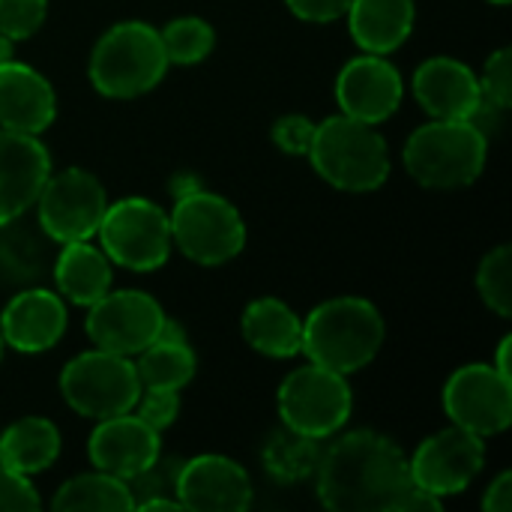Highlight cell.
Instances as JSON below:
<instances>
[{"label": "cell", "instance_id": "cell-11", "mask_svg": "<svg viewBox=\"0 0 512 512\" xmlns=\"http://www.w3.org/2000/svg\"><path fill=\"white\" fill-rule=\"evenodd\" d=\"M444 411L453 426L480 438L501 435L512 423V378L489 363H468L447 378Z\"/></svg>", "mask_w": 512, "mask_h": 512}, {"label": "cell", "instance_id": "cell-19", "mask_svg": "<svg viewBox=\"0 0 512 512\" xmlns=\"http://www.w3.org/2000/svg\"><path fill=\"white\" fill-rule=\"evenodd\" d=\"M414 99L432 120H471L483 90L471 66L456 57H429L414 72Z\"/></svg>", "mask_w": 512, "mask_h": 512}, {"label": "cell", "instance_id": "cell-37", "mask_svg": "<svg viewBox=\"0 0 512 512\" xmlns=\"http://www.w3.org/2000/svg\"><path fill=\"white\" fill-rule=\"evenodd\" d=\"M288 9L303 18V21H312V24H327V21H336L348 12L351 0H285Z\"/></svg>", "mask_w": 512, "mask_h": 512}, {"label": "cell", "instance_id": "cell-32", "mask_svg": "<svg viewBox=\"0 0 512 512\" xmlns=\"http://www.w3.org/2000/svg\"><path fill=\"white\" fill-rule=\"evenodd\" d=\"M48 12V0H0V33L12 42L30 39Z\"/></svg>", "mask_w": 512, "mask_h": 512}, {"label": "cell", "instance_id": "cell-40", "mask_svg": "<svg viewBox=\"0 0 512 512\" xmlns=\"http://www.w3.org/2000/svg\"><path fill=\"white\" fill-rule=\"evenodd\" d=\"M510 345H512V336H504V339H501V345H498V360H495V369H498L501 375H507V378H512Z\"/></svg>", "mask_w": 512, "mask_h": 512}, {"label": "cell", "instance_id": "cell-31", "mask_svg": "<svg viewBox=\"0 0 512 512\" xmlns=\"http://www.w3.org/2000/svg\"><path fill=\"white\" fill-rule=\"evenodd\" d=\"M180 468H183V459H174V456H156L144 471H138L135 477L126 480L129 486V495L135 501V510L147 501H177V477H180Z\"/></svg>", "mask_w": 512, "mask_h": 512}, {"label": "cell", "instance_id": "cell-6", "mask_svg": "<svg viewBox=\"0 0 512 512\" xmlns=\"http://www.w3.org/2000/svg\"><path fill=\"white\" fill-rule=\"evenodd\" d=\"M171 222V243L177 249L201 264V267H219L237 258L246 246V225L240 210L204 186L174 198V210L168 216Z\"/></svg>", "mask_w": 512, "mask_h": 512}, {"label": "cell", "instance_id": "cell-35", "mask_svg": "<svg viewBox=\"0 0 512 512\" xmlns=\"http://www.w3.org/2000/svg\"><path fill=\"white\" fill-rule=\"evenodd\" d=\"M273 144L288 153V156H306L312 135H315V123L306 114H285L273 123Z\"/></svg>", "mask_w": 512, "mask_h": 512}, {"label": "cell", "instance_id": "cell-38", "mask_svg": "<svg viewBox=\"0 0 512 512\" xmlns=\"http://www.w3.org/2000/svg\"><path fill=\"white\" fill-rule=\"evenodd\" d=\"M483 510L486 512H510L512 510V474L504 471L492 480V486L483 495Z\"/></svg>", "mask_w": 512, "mask_h": 512}, {"label": "cell", "instance_id": "cell-17", "mask_svg": "<svg viewBox=\"0 0 512 512\" xmlns=\"http://www.w3.org/2000/svg\"><path fill=\"white\" fill-rule=\"evenodd\" d=\"M63 333H66V306L48 288L27 285L0 312V336L18 354L51 351Z\"/></svg>", "mask_w": 512, "mask_h": 512}, {"label": "cell", "instance_id": "cell-29", "mask_svg": "<svg viewBox=\"0 0 512 512\" xmlns=\"http://www.w3.org/2000/svg\"><path fill=\"white\" fill-rule=\"evenodd\" d=\"M159 39H162L168 63H177V66H195V63L207 60L213 45H216L213 27L204 18H195V15L168 21L159 30Z\"/></svg>", "mask_w": 512, "mask_h": 512}, {"label": "cell", "instance_id": "cell-34", "mask_svg": "<svg viewBox=\"0 0 512 512\" xmlns=\"http://www.w3.org/2000/svg\"><path fill=\"white\" fill-rule=\"evenodd\" d=\"M135 408V417H141L150 429L165 432L180 414V396L174 390H141Z\"/></svg>", "mask_w": 512, "mask_h": 512}, {"label": "cell", "instance_id": "cell-26", "mask_svg": "<svg viewBox=\"0 0 512 512\" xmlns=\"http://www.w3.org/2000/svg\"><path fill=\"white\" fill-rule=\"evenodd\" d=\"M135 372L141 381V390H174L180 393L198 372V357L189 348V342H171L156 339L141 354H135Z\"/></svg>", "mask_w": 512, "mask_h": 512}, {"label": "cell", "instance_id": "cell-36", "mask_svg": "<svg viewBox=\"0 0 512 512\" xmlns=\"http://www.w3.org/2000/svg\"><path fill=\"white\" fill-rule=\"evenodd\" d=\"M39 510V495L30 480L6 465H0V512Z\"/></svg>", "mask_w": 512, "mask_h": 512}, {"label": "cell", "instance_id": "cell-1", "mask_svg": "<svg viewBox=\"0 0 512 512\" xmlns=\"http://www.w3.org/2000/svg\"><path fill=\"white\" fill-rule=\"evenodd\" d=\"M318 501L333 512H402L411 471L402 447L372 429H357L321 450Z\"/></svg>", "mask_w": 512, "mask_h": 512}, {"label": "cell", "instance_id": "cell-10", "mask_svg": "<svg viewBox=\"0 0 512 512\" xmlns=\"http://www.w3.org/2000/svg\"><path fill=\"white\" fill-rule=\"evenodd\" d=\"M108 207V192L96 174L84 168H63L48 174L36 198V225L51 243L90 240Z\"/></svg>", "mask_w": 512, "mask_h": 512}, {"label": "cell", "instance_id": "cell-27", "mask_svg": "<svg viewBox=\"0 0 512 512\" xmlns=\"http://www.w3.org/2000/svg\"><path fill=\"white\" fill-rule=\"evenodd\" d=\"M51 507H54V510L126 512L135 510V501H132V495H129L126 480L111 477V474H105V471H96V474H81V477L66 480V483L57 489Z\"/></svg>", "mask_w": 512, "mask_h": 512}, {"label": "cell", "instance_id": "cell-28", "mask_svg": "<svg viewBox=\"0 0 512 512\" xmlns=\"http://www.w3.org/2000/svg\"><path fill=\"white\" fill-rule=\"evenodd\" d=\"M264 471L279 480V483H303L315 477L318 459H321V444L315 438H306L291 429H279L267 438L264 444Z\"/></svg>", "mask_w": 512, "mask_h": 512}, {"label": "cell", "instance_id": "cell-33", "mask_svg": "<svg viewBox=\"0 0 512 512\" xmlns=\"http://www.w3.org/2000/svg\"><path fill=\"white\" fill-rule=\"evenodd\" d=\"M480 90L489 102H495L498 108L510 111L512 105V51L510 48H498L483 69L480 78Z\"/></svg>", "mask_w": 512, "mask_h": 512}, {"label": "cell", "instance_id": "cell-23", "mask_svg": "<svg viewBox=\"0 0 512 512\" xmlns=\"http://www.w3.org/2000/svg\"><path fill=\"white\" fill-rule=\"evenodd\" d=\"M51 276L60 297L75 306H93L111 291V261L102 249L90 246V240L63 243L60 255L54 258Z\"/></svg>", "mask_w": 512, "mask_h": 512}, {"label": "cell", "instance_id": "cell-7", "mask_svg": "<svg viewBox=\"0 0 512 512\" xmlns=\"http://www.w3.org/2000/svg\"><path fill=\"white\" fill-rule=\"evenodd\" d=\"M282 426L306 438L324 441L345 429L354 411V393L345 375L318 363L294 369L276 393Z\"/></svg>", "mask_w": 512, "mask_h": 512}, {"label": "cell", "instance_id": "cell-22", "mask_svg": "<svg viewBox=\"0 0 512 512\" xmlns=\"http://www.w3.org/2000/svg\"><path fill=\"white\" fill-rule=\"evenodd\" d=\"M243 339L264 357L291 360L303 348V318L279 297H261L243 309Z\"/></svg>", "mask_w": 512, "mask_h": 512}, {"label": "cell", "instance_id": "cell-41", "mask_svg": "<svg viewBox=\"0 0 512 512\" xmlns=\"http://www.w3.org/2000/svg\"><path fill=\"white\" fill-rule=\"evenodd\" d=\"M12 45H15V42H12L9 36H3V33H0V63L12 60Z\"/></svg>", "mask_w": 512, "mask_h": 512}, {"label": "cell", "instance_id": "cell-12", "mask_svg": "<svg viewBox=\"0 0 512 512\" xmlns=\"http://www.w3.org/2000/svg\"><path fill=\"white\" fill-rule=\"evenodd\" d=\"M486 465V444L480 435L450 426L429 435L408 459L411 483L435 498L465 492Z\"/></svg>", "mask_w": 512, "mask_h": 512}, {"label": "cell", "instance_id": "cell-43", "mask_svg": "<svg viewBox=\"0 0 512 512\" xmlns=\"http://www.w3.org/2000/svg\"><path fill=\"white\" fill-rule=\"evenodd\" d=\"M489 3H498V6H507L510 0H489Z\"/></svg>", "mask_w": 512, "mask_h": 512}, {"label": "cell", "instance_id": "cell-4", "mask_svg": "<svg viewBox=\"0 0 512 512\" xmlns=\"http://www.w3.org/2000/svg\"><path fill=\"white\" fill-rule=\"evenodd\" d=\"M168 57L144 21H120L108 27L90 51V84L108 99H135L150 93L168 72Z\"/></svg>", "mask_w": 512, "mask_h": 512}, {"label": "cell", "instance_id": "cell-15", "mask_svg": "<svg viewBox=\"0 0 512 512\" xmlns=\"http://www.w3.org/2000/svg\"><path fill=\"white\" fill-rule=\"evenodd\" d=\"M177 501L195 512H243L252 504V480L246 468L228 456H195L183 459L177 477Z\"/></svg>", "mask_w": 512, "mask_h": 512}, {"label": "cell", "instance_id": "cell-18", "mask_svg": "<svg viewBox=\"0 0 512 512\" xmlns=\"http://www.w3.org/2000/svg\"><path fill=\"white\" fill-rule=\"evenodd\" d=\"M87 453L96 471L129 480L162 453V444L156 429L126 411L108 420H96V429L87 441Z\"/></svg>", "mask_w": 512, "mask_h": 512}, {"label": "cell", "instance_id": "cell-30", "mask_svg": "<svg viewBox=\"0 0 512 512\" xmlns=\"http://www.w3.org/2000/svg\"><path fill=\"white\" fill-rule=\"evenodd\" d=\"M480 300L501 318L512 315V246H495L477 270Z\"/></svg>", "mask_w": 512, "mask_h": 512}, {"label": "cell", "instance_id": "cell-24", "mask_svg": "<svg viewBox=\"0 0 512 512\" xmlns=\"http://www.w3.org/2000/svg\"><path fill=\"white\" fill-rule=\"evenodd\" d=\"M60 456V429L48 417H21L0 432V465L33 477L48 471Z\"/></svg>", "mask_w": 512, "mask_h": 512}, {"label": "cell", "instance_id": "cell-5", "mask_svg": "<svg viewBox=\"0 0 512 512\" xmlns=\"http://www.w3.org/2000/svg\"><path fill=\"white\" fill-rule=\"evenodd\" d=\"M489 156V138L471 120H432L411 132L402 150L408 174L426 189L471 186Z\"/></svg>", "mask_w": 512, "mask_h": 512}, {"label": "cell", "instance_id": "cell-8", "mask_svg": "<svg viewBox=\"0 0 512 512\" xmlns=\"http://www.w3.org/2000/svg\"><path fill=\"white\" fill-rule=\"evenodd\" d=\"M60 393L66 405L87 420H108L135 408L141 381L135 363L111 351H84L60 372Z\"/></svg>", "mask_w": 512, "mask_h": 512}, {"label": "cell", "instance_id": "cell-21", "mask_svg": "<svg viewBox=\"0 0 512 512\" xmlns=\"http://www.w3.org/2000/svg\"><path fill=\"white\" fill-rule=\"evenodd\" d=\"M348 30L366 54H393L414 30V0H351Z\"/></svg>", "mask_w": 512, "mask_h": 512}, {"label": "cell", "instance_id": "cell-25", "mask_svg": "<svg viewBox=\"0 0 512 512\" xmlns=\"http://www.w3.org/2000/svg\"><path fill=\"white\" fill-rule=\"evenodd\" d=\"M48 237L45 231L27 228L18 219L0 225V285L27 288L36 285L48 270Z\"/></svg>", "mask_w": 512, "mask_h": 512}, {"label": "cell", "instance_id": "cell-14", "mask_svg": "<svg viewBox=\"0 0 512 512\" xmlns=\"http://www.w3.org/2000/svg\"><path fill=\"white\" fill-rule=\"evenodd\" d=\"M402 75L384 54H360L348 60L336 78V102L342 114L378 126L402 105Z\"/></svg>", "mask_w": 512, "mask_h": 512}, {"label": "cell", "instance_id": "cell-20", "mask_svg": "<svg viewBox=\"0 0 512 512\" xmlns=\"http://www.w3.org/2000/svg\"><path fill=\"white\" fill-rule=\"evenodd\" d=\"M57 117L54 87L27 63H0V126L24 135L45 132Z\"/></svg>", "mask_w": 512, "mask_h": 512}, {"label": "cell", "instance_id": "cell-3", "mask_svg": "<svg viewBox=\"0 0 512 512\" xmlns=\"http://www.w3.org/2000/svg\"><path fill=\"white\" fill-rule=\"evenodd\" d=\"M306 156L315 174L342 192H375L390 177V150L384 135L348 114L315 123Z\"/></svg>", "mask_w": 512, "mask_h": 512}, {"label": "cell", "instance_id": "cell-39", "mask_svg": "<svg viewBox=\"0 0 512 512\" xmlns=\"http://www.w3.org/2000/svg\"><path fill=\"white\" fill-rule=\"evenodd\" d=\"M204 183L195 177V174H174L171 177V195L174 198H183V195H189V192H195V189H201Z\"/></svg>", "mask_w": 512, "mask_h": 512}, {"label": "cell", "instance_id": "cell-13", "mask_svg": "<svg viewBox=\"0 0 512 512\" xmlns=\"http://www.w3.org/2000/svg\"><path fill=\"white\" fill-rule=\"evenodd\" d=\"M162 324L165 312L147 291H108L87 306L84 330L96 348L135 357L159 339Z\"/></svg>", "mask_w": 512, "mask_h": 512}, {"label": "cell", "instance_id": "cell-9", "mask_svg": "<svg viewBox=\"0 0 512 512\" xmlns=\"http://www.w3.org/2000/svg\"><path fill=\"white\" fill-rule=\"evenodd\" d=\"M96 234L108 261L135 273L159 270L174 246L168 213L138 195L108 204Z\"/></svg>", "mask_w": 512, "mask_h": 512}, {"label": "cell", "instance_id": "cell-42", "mask_svg": "<svg viewBox=\"0 0 512 512\" xmlns=\"http://www.w3.org/2000/svg\"><path fill=\"white\" fill-rule=\"evenodd\" d=\"M3 351H6V342H3V336H0V363H3Z\"/></svg>", "mask_w": 512, "mask_h": 512}, {"label": "cell", "instance_id": "cell-2", "mask_svg": "<svg viewBox=\"0 0 512 512\" xmlns=\"http://www.w3.org/2000/svg\"><path fill=\"white\" fill-rule=\"evenodd\" d=\"M384 345V318L363 297H333L303 318V354L309 363L351 375L366 369Z\"/></svg>", "mask_w": 512, "mask_h": 512}, {"label": "cell", "instance_id": "cell-16", "mask_svg": "<svg viewBox=\"0 0 512 512\" xmlns=\"http://www.w3.org/2000/svg\"><path fill=\"white\" fill-rule=\"evenodd\" d=\"M51 174V156L36 135L0 129V225L24 216Z\"/></svg>", "mask_w": 512, "mask_h": 512}]
</instances>
